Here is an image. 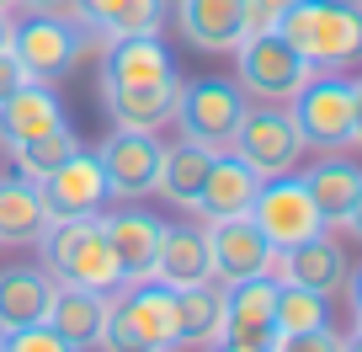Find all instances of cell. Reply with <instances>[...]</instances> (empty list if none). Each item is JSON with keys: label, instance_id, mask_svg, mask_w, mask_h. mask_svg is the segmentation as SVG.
Listing matches in <instances>:
<instances>
[{"label": "cell", "instance_id": "f35d334b", "mask_svg": "<svg viewBox=\"0 0 362 352\" xmlns=\"http://www.w3.org/2000/svg\"><path fill=\"white\" fill-rule=\"evenodd\" d=\"M11 22H16L11 11H0V48H11Z\"/></svg>", "mask_w": 362, "mask_h": 352}, {"label": "cell", "instance_id": "ab89813d", "mask_svg": "<svg viewBox=\"0 0 362 352\" xmlns=\"http://www.w3.org/2000/svg\"><path fill=\"white\" fill-rule=\"evenodd\" d=\"M346 352H362V331H351V336H346Z\"/></svg>", "mask_w": 362, "mask_h": 352}, {"label": "cell", "instance_id": "7bdbcfd3", "mask_svg": "<svg viewBox=\"0 0 362 352\" xmlns=\"http://www.w3.org/2000/svg\"><path fill=\"white\" fill-rule=\"evenodd\" d=\"M351 331H362V310H357V326H351Z\"/></svg>", "mask_w": 362, "mask_h": 352}, {"label": "cell", "instance_id": "f546056e", "mask_svg": "<svg viewBox=\"0 0 362 352\" xmlns=\"http://www.w3.org/2000/svg\"><path fill=\"white\" fill-rule=\"evenodd\" d=\"M330 326V299L325 294H309L298 283H277V336L288 331H315Z\"/></svg>", "mask_w": 362, "mask_h": 352}, {"label": "cell", "instance_id": "277c9868", "mask_svg": "<svg viewBox=\"0 0 362 352\" xmlns=\"http://www.w3.org/2000/svg\"><path fill=\"white\" fill-rule=\"evenodd\" d=\"M229 149H235V155L256 171L261 182H267V176L298 171V160H304L309 144H304V134H298L288 102H283V107H277V102H250L245 118H240V128H235V144H229Z\"/></svg>", "mask_w": 362, "mask_h": 352}, {"label": "cell", "instance_id": "83f0119b", "mask_svg": "<svg viewBox=\"0 0 362 352\" xmlns=\"http://www.w3.org/2000/svg\"><path fill=\"white\" fill-rule=\"evenodd\" d=\"M304 182H309V198L320 203V214H325V225L336 229L341 219H346L357 187H362V166L346 160V155H336V149H325V160L304 171Z\"/></svg>", "mask_w": 362, "mask_h": 352}, {"label": "cell", "instance_id": "9a60e30c", "mask_svg": "<svg viewBox=\"0 0 362 352\" xmlns=\"http://www.w3.org/2000/svg\"><path fill=\"white\" fill-rule=\"evenodd\" d=\"M170 22L203 54H235L245 38V0H170Z\"/></svg>", "mask_w": 362, "mask_h": 352}, {"label": "cell", "instance_id": "5bb4252c", "mask_svg": "<svg viewBox=\"0 0 362 352\" xmlns=\"http://www.w3.org/2000/svg\"><path fill=\"white\" fill-rule=\"evenodd\" d=\"M176 91H181V75L144 80V86H102V113L112 128L160 134L170 123V113H176Z\"/></svg>", "mask_w": 362, "mask_h": 352}, {"label": "cell", "instance_id": "ffe728a7", "mask_svg": "<svg viewBox=\"0 0 362 352\" xmlns=\"http://www.w3.org/2000/svg\"><path fill=\"white\" fill-rule=\"evenodd\" d=\"M214 278V256H208V225H165L155 256V283L165 288H192Z\"/></svg>", "mask_w": 362, "mask_h": 352}, {"label": "cell", "instance_id": "9c48e42d", "mask_svg": "<svg viewBox=\"0 0 362 352\" xmlns=\"http://www.w3.org/2000/svg\"><path fill=\"white\" fill-rule=\"evenodd\" d=\"M224 347H250L267 352L277 341V278H245V283H224Z\"/></svg>", "mask_w": 362, "mask_h": 352}, {"label": "cell", "instance_id": "4fadbf2b", "mask_svg": "<svg viewBox=\"0 0 362 352\" xmlns=\"http://www.w3.org/2000/svg\"><path fill=\"white\" fill-rule=\"evenodd\" d=\"M102 225H107V240H112V256H117V288L155 278V256H160L165 219H155L149 208L123 203V208H112V214H102Z\"/></svg>", "mask_w": 362, "mask_h": 352}, {"label": "cell", "instance_id": "30bf717a", "mask_svg": "<svg viewBox=\"0 0 362 352\" xmlns=\"http://www.w3.org/2000/svg\"><path fill=\"white\" fill-rule=\"evenodd\" d=\"M102 160V176H107V198L117 203H139V198L155 193V176H160V139L155 134H128V128H112L96 149Z\"/></svg>", "mask_w": 362, "mask_h": 352}, {"label": "cell", "instance_id": "74e56055", "mask_svg": "<svg viewBox=\"0 0 362 352\" xmlns=\"http://www.w3.org/2000/svg\"><path fill=\"white\" fill-rule=\"evenodd\" d=\"M346 294H351V315L362 310V267H351V278H346Z\"/></svg>", "mask_w": 362, "mask_h": 352}, {"label": "cell", "instance_id": "52a82bcc", "mask_svg": "<svg viewBox=\"0 0 362 352\" xmlns=\"http://www.w3.org/2000/svg\"><path fill=\"white\" fill-rule=\"evenodd\" d=\"M235 64H240V91H245L250 102H288V96L309 80V64L298 59V48L288 43L277 27H272V33L240 38Z\"/></svg>", "mask_w": 362, "mask_h": 352}, {"label": "cell", "instance_id": "8d00e7d4", "mask_svg": "<svg viewBox=\"0 0 362 352\" xmlns=\"http://www.w3.org/2000/svg\"><path fill=\"white\" fill-rule=\"evenodd\" d=\"M341 229H351V240H362V187H357V198H351V208H346V219H341Z\"/></svg>", "mask_w": 362, "mask_h": 352}, {"label": "cell", "instance_id": "4316f807", "mask_svg": "<svg viewBox=\"0 0 362 352\" xmlns=\"http://www.w3.org/2000/svg\"><path fill=\"white\" fill-rule=\"evenodd\" d=\"M48 229V203L37 193V182L27 176H0V246H37V235Z\"/></svg>", "mask_w": 362, "mask_h": 352}, {"label": "cell", "instance_id": "7402d4cb", "mask_svg": "<svg viewBox=\"0 0 362 352\" xmlns=\"http://www.w3.org/2000/svg\"><path fill=\"white\" fill-rule=\"evenodd\" d=\"M107 305H112V294H96V288H80V283H54L43 326H54L69 347L86 352V347H96V336H102Z\"/></svg>", "mask_w": 362, "mask_h": 352}, {"label": "cell", "instance_id": "836d02e7", "mask_svg": "<svg viewBox=\"0 0 362 352\" xmlns=\"http://www.w3.org/2000/svg\"><path fill=\"white\" fill-rule=\"evenodd\" d=\"M16 86H27V69L16 64V54H11V48H0V102H6V96H11Z\"/></svg>", "mask_w": 362, "mask_h": 352}, {"label": "cell", "instance_id": "3957f363", "mask_svg": "<svg viewBox=\"0 0 362 352\" xmlns=\"http://www.w3.org/2000/svg\"><path fill=\"white\" fill-rule=\"evenodd\" d=\"M245 107H250V96L240 91V80L203 75V80H181L170 123L181 128V139H192V144L224 155V149L235 144V128H240V118H245Z\"/></svg>", "mask_w": 362, "mask_h": 352}, {"label": "cell", "instance_id": "e575fe53", "mask_svg": "<svg viewBox=\"0 0 362 352\" xmlns=\"http://www.w3.org/2000/svg\"><path fill=\"white\" fill-rule=\"evenodd\" d=\"M27 16H64V22H75V0H16Z\"/></svg>", "mask_w": 362, "mask_h": 352}, {"label": "cell", "instance_id": "cb8c5ba5", "mask_svg": "<svg viewBox=\"0 0 362 352\" xmlns=\"http://www.w3.org/2000/svg\"><path fill=\"white\" fill-rule=\"evenodd\" d=\"M48 299H54V278L43 267H0V336L48 320Z\"/></svg>", "mask_w": 362, "mask_h": 352}, {"label": "cell", "instance_id": "ee69618b", "mask_svg": "<svg viewBox=\"0 0 362 352\" xmlns=\"http://www.w3.org/2000/svg\"><path fill=\"white\" fill-rule=\"evenodd\" d=\"M0 352H6V347H0Z\"/></svg>", "mask_w": 362, "mask_h": 352}, {"label": "cell", "instance_id": "f6af8a7d", "mask_svg": "<svg viewBox=\"0 0 362 352\" xmlns=\"http://www.w3.org/2000/svg\"><path fill=\"white\" fill-rule=\"evenodd\" d=\"M357 6H362V0H357Z\"/></svg>", "mask_w": 362, "mask_h": 352}, {"label": "cell", "instance_id": "6da1fadb", "mask_svg": "<svg viewBox=\"0 0 362 352\" xmlns=\"http://www.w3.org/2000/svg\"><path fill=\"white\" fill-rule=\"evenodd\" d=\"M37 256L54 283H80L96 294H117V256L107 240L102 214H75V219H48L37 235Z\"/></svg>", "mask_w": 362, "mask_h": 352}, {"label": "cell", "instance_id": "8fae6325", "mask_svg": "<svg viewBox=\"0 0 362 352\" xmlns=\"http://www.w3.org/2000/svg\"><path fill=\"white\" fill-rule=\"evenodd\" d=\"M208 256H214L218 283H245V278L272 273L277 246L250 225V214H240V219H214V225H208Z\"/></svg>", "mask_w": 362, "mask_h": 352}, {"label": "cell", "instance_id": "f1b7e54d", "mask_svg": "<svg viewBox=\"0 0 362 352\" xmlns=\"http://www.w3.org/2000/svg\"><path fill=\"white\" fill-rule=\"evenodd\" d=\"M80 134L69 123H59V128H48V134H37V139H27V144H11V166H16V176H27V182H43L48 171H59L69 155H80Z\"/></svg>", "mask_w": 362, "mask_h": 352}, {"label": "cell", "instance_id": "ba28073f", "mask_svg": "<svg viewBox=\"0 0 362 352\" xmlns=\"http://www.w3.org/2000/svg\"><path fill=\"white\" fill-rule=\"evenodd\" d=\"M11 54L27 69V80L54 86L80 64L86 33L75 22H64V16H22V22H11Z\"/></svg>", "mask_w": 362, "mask_h": 352}, {"label": "cell", "instance_id": "60d3db41", "mask_svg": "<svg viewBox=\"0 0 362 352\" xmlns=\"http://www.w3.org/2000/svg\"><path fill=\"white\" fill-rule=\"evenodd\" d=\"M218 352H250V347H224V341H218Z\"/></svg>", "mask_w": 362, "mask_h": 352}, {"label": "cell", "instance_id": "8992f818", "mask_svg": "<svg viewBox=\"0 0 362 352\" xmlns=\"http://www.w3.org/2000/svg\"><path fill=\"white\" fill-rule=\"evenodd\" d=\"M250 225H256L277 251H288V246H298V240L330 229L325 214H320V203L309 198V182L298 171H283V176H267V182H261L256 203H250Z\"/></svg>", "mask_w": 362, "mask_h": 352}, {"label": "cell", "instance_id": "b9f144b4", "mask_svg": "<svg viewBox=\"0 0 362 352\" xmlns=\"http://www.w3.org/2000/svg\"><path fill=\"white\" fill-rule=\"evenodd\" d=\"M0 11H16V0H0Z\"/></svg>", "mask_w": 362, "mask_h": 352}, {"label": "cell", "instance_id": "d590c367", "mask_svg": "<svg viewBox=\"0 0 362 352\" xmlns=\"http://www.w3.org/2000/svg\"><path fill=\"white\" fill-rule=\"evenodd\" d=\"M351 144H362V80H351Z\"/></svg>", "mask_w": 362, "mask_h": 352}, {"label": "cell", "instance_id": "2e32d148", "mask_svg": "<svg viewBox=\"0 0 362 352\" xmlns=\"http://www.w3.org/2000/svg\"><path fill=\"white\" fill-rule=\"evenodd\" d=\"M37 193H43V203H48V219L102 214V203H107L102 160L90 155V149H80V155H69L59 171H48L43 182H37Z\"/></svg>", "mask_w": 362, "mask_h": 352}, {"label": "cell", "instance_id": "4dcf8cb0", "mask_svg": "<svg viewBox=\"0 0 362 352\" xmlns=\"http://www.w3.org/2000/svg\"><path fill=\"white\" fill-rule=\"evenodd\" d=\"M267 352H346V336L336 326H315V331H288L277 336Z\"/></svg>", "mask_w": 362, "mask_h": 352}, {"label": "cell", "instance_id": "5b68a950", "mask_svg": "<svg viewBox=\"0 0 362 352\" xmlns=\"http://www.w3.org/2000/svg\"><path fill=\"white\" fill-rule=\"evenodd\" d=\"M298 134L309 149H346L351 144V80L341 69H309V80L288 96Z\"/></svg>", "mask_w": 362, "mask_h": 352}, {"label": "cell", "instance_id": "d6986e66", "mask_svg": "<svg viewBox=\"0 0 362 352\" xmlns=\"http://www.w3.org/2000/svg\"><path fill=\"white\" fill-rule=\"evenodd\" d=\"M256 193H261V176L235 155V149H224V155H214V166H208L192 214L203 219V225H214V219H240V214H250Z\"/></svg>", "mask_w": 362, "mask_h": 352}, {"label": "cell", "instance_id": "603a6c76", "mask_svg": "<svg viewBox=\"0 0 362 352\" xmlns=\"http://www.w3.org/2000/svg\"><path fill=\"white\" fill-rule=\"evenodd\" d=\"M64 123V102L54 96V86H37V80H27V86H16L6 102H0V144H27V139L48 134V128Z\"/></svg>", "mask_w": 362, "mask_h": 352}, {"label": "cell", "instance_id": "ac0fdd59", "mask_svg": "<svg viewBox=\"0 0 362 352\" xmlns=\"http://www.w3.org/2000/svg\"><path fill=\"white\" fill-rule=\"evenodd\" d=\"M112 305H117V315L128 320V331H134L149 352H170L176 347V288L144 278V283L117 288Z\"/></svg>", "mask_w": 362, "mask_h": 352}, {"label": "cell", "instance_id": "1f68e13d", "mask_svg": "<svg viewBox=\"0 0 362 352\" xmlns=\"http://www.w3.org/2000/svg\"><path fill=\"white\" fill-rule=\"evenodd\" d=\"M0 347H6V352H80V347H69L54 326H43V320H37V326L11 331V336H0Z\"/></svg>", "mask_w": 362, "mask_h": 352}, {"label": "cell", "instance_id": "e0dca14e", "mask_svg": "<svg viewBox=\"0 0 362 352\" xmlns=\"http://www.w3.org/2000/svg\"><path fill=\"white\" fill-rule=\"evenodd\" d=\"M165 16H170V0H75V27L86 38H102V48L117 38L160 33Z\"/></svg>", "mask_w": 362, "mask_h": 352}, {"label": "cell", "instance_id": "484cf974", "mask_svg": "<svg viewBox=\"0 0 362 352\" xmlns=\"http://www.w3.org/2000/svg\"><path fill=\"white\" fill-rule=\"evenodd\" d=\"M208 166H214V149L192 144V139L160 144V176H155V193L165 198V203H176V208H187V214H192V208H197V193H203Z\"/></svg>", "mask_w": 362, "mask_h": 352}, {"label": "cell", "instance_id": "44dd1931", "mask_svg": "<svg viewBox=\"0 0 362 352\" xmlns=\"http://www.w3.org/2000/svg\"><path fill=\"white\" fill-rule=\"evenodd\" d=\"M224 331V283L208 278L176 294V347L170 352H208Z\"/></svg>", "mask_w": 362, "mask_h": 352}, {"label": "cell", "instance_id": "d4e9b609", "mask_svg": "<svg viewBox=\"0 0 362 352\" xmlns=\"http://www.w3.org/2000/svg\"><path fill=\"white\" fill-rule=\"evenodd\" d=\"M165 75H176V64H170L160 33L117 38L102 54V86H144V80H165Z\"/></svg>", "mask_w": 362, "mask_h": 352}, {"label": "cell", "instance_id": "d6a6232c", "mask_svg": "<svg viewBox=\"0 0 362 352\" xmlns=\"http://www.w3.org/2000/svg\"><path fill=\"white\" fill-rule=\"evenodd\" d=\"M293 6H298V0H245V38L250 33H272Z\"/></svg>", "mask_w": 362, "mask_h": 352}, {"label": "cell", "instance_id": "7c38bea8", "mask_svg": "<svg viewBox=\"0 0 362 352\" xmlns=\"http://www.w3.org/2000/svg\"><path fill=\"white\" fill-rule=\"evenodd\" d=\"M272 278H277V283H298V288H309V294L336 299V294H346L351 261H346V251H341L336 240L320 229V235H309V240H298V246L277 251Z\"/></svg>", "mask_w": 362, "mask_h": 352}, {"label": "cell", "instance_id": "7a4b0ae2", "mask_svg": "<svg viewBox=\"0 0 362 352\" xmlns=\"http://www.w3.org/2000/svg\"><path fill=\"white\" fill-rule=\"evenodd\" d=\"M309 69H346L362 59V6L357 0H298L277 22Z\"/></svg>", "mask_w": 362, "mask_h": 352}]
</instances>
